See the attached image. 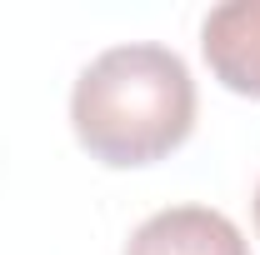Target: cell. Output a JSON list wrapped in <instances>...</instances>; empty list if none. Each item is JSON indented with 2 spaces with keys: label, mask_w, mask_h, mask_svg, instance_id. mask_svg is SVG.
I'll use <instances>...</instances> for the list:
<instances>
[{
  "label": "cell",
  "mask_w": 260,
  "mask_h": 255,
  "mask_svg": "<svg viewBox=\"0 0 260 255\" xmlns=\"http://www.w3.org/2000/svg\"><path fill=\"white\" fill-rule=\"evenodd\" d=\"M75 140L100 165H155L195 130L190 65L165 45H115L80 70L70 90Z\"/></svg>",
  "instance_id": "cell-1"
},
{
  "label": "cell",
  "mask_w": 260,
  "mask_h": 255,
  "mask_svg": "<svg viewBox=\"0 0 260 255\" xmlns=\"http://www.w3.org/2000/svg\"><path fill=\"white\" fill-rule=\"evenodd\" d=\"M125 255H250L240 225L210 205H170L155 210L125 240Z\"/></svg>",
  "instance_id": "cell-2"
},
{
  "label": "cell",
  "mask_w": 260,
  "mask_h": 255,
  "mask_svg": "<svg viewBox=\"0 0 260 255\" xmlns=\"http://www.w3.org/2000/svg\"><path fill=\"white\" fill-rule=\"evenodd\" d=\"M200 50L225 90L260 100V0L215 5L200 25Z\"/></svg>",
  "instance_id": "cell-3"
},
{
  "label": "cell",
  "mask_w": 260,
  "mask_h": 255,
  "mask_svg": "<svg viewBox=\"0 0 260 255\" xmlns=\"http://www.w3.org/2000/svg\"><path fill=\"white\" fill-rule=\"evenodd\" d=\"M255 230H260V185H255Z\"/></svg>",
  "instance_id": "cell-4"
}]
</instances>
